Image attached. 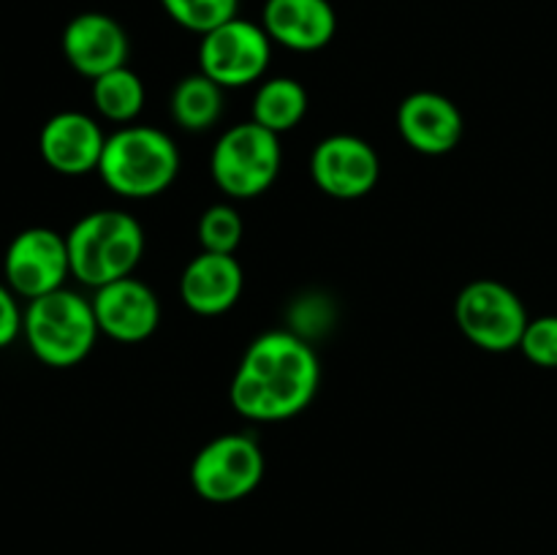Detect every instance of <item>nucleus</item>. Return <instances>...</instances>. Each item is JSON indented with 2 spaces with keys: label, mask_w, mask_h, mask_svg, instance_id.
Masks as SVG:
<instances>
[{
  "label": "nucleus",
  "mask_w": 557,
  "mask_h": 555,
  "mask_svg": "<svg viewBox=\"0 0 557 555\" xmlns=\"http://www.w3.org/2000/svg\"><path fill=\"white\" fill-rule=\"evenodd\" d=\"M103 145H107V136L101 125L85 112L52 114L38 134V152L44 163L65 177L98 172Z\"/></svg>",
  "instance_id": "13"
},
{
  "label": "nucleus",
  "mask_w": 557,
  "mask_h": 555,
  "mask_svg": "<svg viewBox=\"0 0 557 555\" xmlns=\"http://www.w3.org/2000/svg\"><path fill=\"white\" fill-rule=\"evenodd\" d=\"M310 177L315 188L332 199H362L381 177L379 152L370 141L354 134H332L315 145L310 156Z\"/></svg>",
  "instance_id": "10"
},
{
  "label": "nucleus",
  "mask_w": 557,
  "mask_h": 555,
  "mask_svg": "<svg viewBox=\"0 0 557 555\" xmlns=\"http://www.w3.org/2000/svg\"><path fill=\"white\" fill-rule=\"evenodd\" d=\"M65 60L76 74L87 79L109 74L128 63L131 41L125 27L114 16L101 14V11H85L76 14L69 25L63 27L60 38Z\"/></svg>",
  "instance_id": "11"
},
{
  "label": "nucleus",
  "mask_w": 557,
  "mask_h": 555,
  "mask_svg": "<svg viewBox=\"0 0 557 555\" xmlns=\"http://www.w3.org/2000/svg\"><path fill=\"white\" fill-rule=\"evenodd\" d=\"M321 365L313 348L292 332H264L245 351L228 397L253 422H281L302 414L315 397Z\"/></svg>",
  "instance_id": "1"
},
{
  "label": "nucleus",
  "mask_w": 557,
  "mask_h": 555,
  "mask_svg": "<svg viewBox=\"0 0 557 555\" xmlns=\"http://www.w3.org/2000/svg\"><path fill=\"white\" fill-rule=\"evenodd\" d=\"M243 218H239V212L232 205H212L199 218L201 250L234 256V250L243 243Z\"/></svg>",
  "instance_id": "21"
},
{
  "label": "nucleus",
  "mask_w": 557,
  "mask_h": 555,
  "mask_svg": "<svg viewBox=\"0 0 557 555\" xmlns=\"http://www.w3.org/2000/svg\"><path fill=\"white\" fill-rule=\"evenodd\" d=\"M98 330L117 343H141L161 324V303L147 283L134 275L107 283L92 294Z\"/></svg>",
  "instance_id": "12"
},
{
  "label": "nucleus",
  "mask_w": 557,
  "mask_h": 555,
  "mask_svg": "<svg viewBox=\"0 0 557 555\" xmlns=\"http://www.w3.org/2000/svg\"><path fill=\"white\" fill-rule=\"evenodd\" d=\"M180 150L169 134L150 125H125L107 136L98 174L125 199H152L177 180Z\"/></svg>",
  "instance_id": "3"
},
{
  "label": "nucleus",
  "mask_w": 557,
  "mask_h": 555,
  "mask_svg": "<svg viewBox=\"0 0 557 555\" xmlns=\"http://www.w3.org/2000/svg\"><path fill=\"white\" fill-rule=\"evenodd\" d=\"M92 103L112 123H131L145 109V82L128 65L92 79Z\"/></svg>",
  "instance_id": "19"
},
{
  "label": "nucleus",
  "mask_w": 557,
  "mask_h": 555,
  "mask_svg": "<svg viewBox=\"0 0 557 555\" xmlns=\"http://www.w3.org/2000/svg\"><path fill=\"white\" fill-rule=\"evenodd\" d=\"M264 479V452L250 435L226 433L212 439L190 462V484L210 504H234Z\"/></svg>",
  "instance_id": "7"
},
{
  "label": "nucleus",
  "mask_w": 557,
  "mask_h": 555,
  "mask_svg": "<svg viewBox=\"0 0 557 555\" xmlns=\"http://www.w3.org/2000/svg\"><path fill=\"white\" fill-rule=\"evenodd\" d=\"M462 112L441 92H411L397 109V131L403 141L422 156H446L455 150L462 139Z\"/></svg>",
  "instance_id": "14"
},
{
  "label": "nucleus",
  "mask_w": 557,
  "mask_h": 555,
  "mask_svg": "<svg viewBox=\"0 0 557 555\" xmlns=\"http://www.w3.org/2000/svg\"><path fill=\"white\" fill-rule=\"evenodd\" d=\"M245 272L237 256L201 250L188 261L180 278V297L185 308L199 316H221L239 303Z\"/></svg>",
  "instance_id": "15"
},
{
  "label": "nucleus",
  "mask_w": 557,
  "mask_h": 555,
  "mask_svg": "<svg viewBox=\"0 0 557 555\" xmlns=\"http://www.w3.org/2000/svg\"><path fill=\"white\" fill-rule=\"evenodd\" d=\"M22 335L38 362L49 368H74L101 335L90 299L71 288H58L27 303Z\"/></svg>",
  "instance_id": "4"
},
{
  "label": "nucleus",
  "mask_w": 557,
  "mask_h": 555,
  "mask_svg": "<svg viewBox=\"0 0 557 555\" xmlns=\"http://www.w3.org/2000/svg\"><path fill=\"white\" fill-rule=\"evenodd\" d=\"M22 319L25 310H20L16 294L11 292L9 283H0V348L11 346L22 335Z\"/></svg>",
  "instance_id": "23"
},
{
  "label": "nucleus",
  "mask_w": 557,
  "mask_h": 555,
  "mask_svg": "<svg viewBox=\"0 0 557 555\" xmlns=\"http://www.w3.org/2000/svg\"><path fill=\"white\" fill-rule=\"evenodd\" d=\"M65 243L71 275L85 286L101 288L134 275L145 254V229L123 210H96L71 226Z\"/></svg>",
  "instance_id": "2"
},
{
  "label": "nucleus",
  "mask_w": 557,
  "mask_h": 555,
  "mask_svg": "<svg viewBox=\"0 0 557 555\" xmlns=\"http://www.w3.org/2000/svg\"><path fill=\"white\" fill-rule=\"evenodd\" d=\"M520 351L528 362L536 368H557V316H539L525 326V335L520 341Z\"/></svg>",
  "instance_id": "22"
},
{
  "label": "nucleus",
  "mask_w": 557,
  "mask_h": 555,
  "mask_svg": "<svg viewBox=\"0 0 557 555\" xmlns=\"http://www.w3.org/2000/svg\"><path fill=\"white\" fill-rule=\"evenodd\" d=\"M308 114V90L292 76H272L259 85L253 96V123L264 125L272 134H286L297 128Z\"/></svg>",
  "instance_id": "17"
},
{
  "label": "nucleus",
  "mask_w": 557,
  "mask_h": 555,
  "mask_svg": "<svg viewBox=\"0 0 557 555\" xmlns=\"http://www.w3.org/2000/svg\"><path fill=\"white\" fill-rule=\"evenodd\" d=\"M272 38L256 22L234 16L199 41V71L226 87H248L270 69Z\"/></svg>",
  "instance_id": "8"
},
{
  "label": "nucleus",
  "mask_w": 557,
  "mask_h": 555,
  "mask_svg": "<svg viewBox=\"0 0 557 555\" xmlns=\"http://www.w3.org/2000/svg\"><path fill=\"white\" fill-rule=\"evenodd\" d=\"M283 150L277 134L264 125L239 123L218 139L210 169L218 188L232 199H256L281 174Z\"/></svg>",
  "instance_id": "5"
},
{
  "label": "nucleus",
  "mask_w": 557,
  "mask_h": 555,
  "mask_svg": "<svg viewBox=\"0 0 557 555\" xmlns=\"http://www.w3.org/2000/svg\"><path fill=\"white\" fill-rule=\"evenodd\" d=\"M261 27L292 52H319L335 38L337 14L330 0H267Z\"/></svg>",
  "instance_id": "16"
},
{
  "label": "nucleus",
  "mask_w": 557,
  "mask_h": 555,
  "mask_svg": "<svg viewBox=\"0 0 557 555\" xmlns=\"http://www.w3.org/2000/svg\"><path fill=\"white\" fill-rule=\"evenodd\" d=\"M455 319L462 335L476 348L506 354L520 348L525 326L531 321L525 305L506 283L479 278L468 283L455 299Z\"/></svg>",
  "instance_id": "6"
},
{
  "label": "nucleus",
  "mask_w": 557,
  "mask_h": 555,
  "mask_svg": "<svg viewBox=\"0 0 557 555\" xmlns=\"http://www.w3.org/2000/svg\"><path fill=\"white\" fill-rule=\"evenodd\" d=\"M169 112L174 123L185 131L212 128L223 114V87L201 71L183 76L169 98Z\"/></svg>",
  "instance_id": "18"
},
{
  "label": "nucleus",
  "mask_w": 557,
  "mask_h": 555,
  "mask_svg": "<svg viewBox=\"0 0 557 555\" xmlns=\"http://www.w3.org/2000/svg\"><path fill=\"white\" fill-rule=\"evenodd\" d=\"M69 275V243H65V234L54 229H22L5 248L3 278L11 292L16 297H25L27 303L63 288Z\"/></svg>",
  "instance_id": "9"
},
{
  "label": "nucleus",
  "mask_w": 557,
  "mask_h": 555,
  "mask_svg": "<svg viewBox=\"0 0 557 555\" xmlns=\"http://www.w3.org/2000/svg\"><path fill=\"white\" fill-rule=\"evenodd\" d=\"M161 5L172 22L199 36L234 20L239 11V0H161Z\"/></svg>",
  "instance_id": "20"
}]
</instances>
